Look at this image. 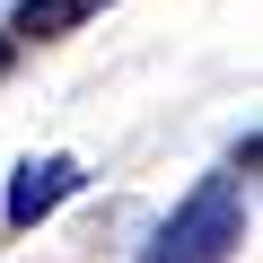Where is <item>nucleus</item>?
Masks as SVG:
<instances>
[{"mask_svg":"<svg viewBox=\"0 0 263 263\" xmlns=\"http://www.w3.org/2000/svg\"><path fill=\"white\" fill-rule=\"evenodd\" d=\"M246 176H254V132L237 141V158H228L219 176H202V184L176 202V219L141 246V263H228V254L246 246Z\"/></svg>","mask_w":263,"mask_h":263,"instance_id":"obj_1","label":"nucleus"},{"mask_svg":"<svg viewBox=\"0 0 263 263\" xmlns=\"http://www.w3.org/2000/svg\"><path fill=\"white\" fill-rule=\"evenodd\" d=\"M88 184V167L70 158V149H53V158H27L18 176H9V193H0V228H35V219H53L70 193Z\"/></svg>","mask_w":263,"mask_h":263,"instance_id":"obj_2","label":"nucleus"},{"mask_svg":"<svg viewBox=\"0 0 263 263\" xmlns=\"http://www.w3.org/2000/svg\"><path fill=\"white\" fill-rule=\"evenodd\" d=\"M97 9H105V0H18V9H9V44H53L70 27H88Z\"/></svg>","mask_w":263,"mask_h":263,"instance_id":"obj_3","label":"nucleus"},{"mask_svg":"<svg viewBox=\"0 0 263 263\" xmlns=\"http://www.w3.org/2000/svg\"><path fill=\"white\" fill-rule=\"evenodd\" d=\"M9 62H18V44H9V27H0V70H9Z\"/></svg>","mask_w":263,"mask_h":263,"instance_id":"obj_4","label":"nucleus"}]
</instances>
